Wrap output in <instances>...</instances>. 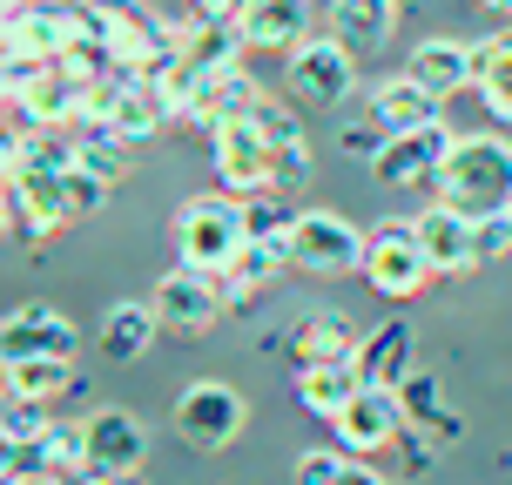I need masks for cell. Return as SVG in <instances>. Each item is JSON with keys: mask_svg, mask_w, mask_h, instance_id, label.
Masks as SVG:
<instances>
[{"mask_svg": "<svg viewBox=\"0 0 512 485\" xmlns=\"http://www.w3.org/2000/svg\"><path fill=\"white\" fill-rule=\"evenodd\" d=\"M432 189H438V203H452L459 216L512 209V142L506 135H459Z\"/></svg>", "mask_w": 512, "mask_h": 485, "instance_id": "obj_1", "label": "cell"}, {"mask_svg": "<svg viewBox=\"0 0 512 485\" xmlns=\"http://www.w3.org/2000/svg\"><path fill=\"white\" fill-rule=\"evenodd\" d=\"M250 236H243V203L236 196H189L176 209V263L223 277Z\"/></svg>", "mask_w": 512, "mask_h": 485, "instance_id": "obj_2", "label": "cell"}, {"mask_svg": "<svg viewBox=\"0 0 512 485\" xmlns=\"http://www.w3.org/2000/svg\"><path fill=\"white\" fill-rule=\"evenodd\" d=\"M283 88H290L297 108H344L358 95V54L331 34H310L304 48L283 61Z\"/></svg>", "mask_w": 512, "mask_h": 485, "instance_id": "obj_3", "label": "cell"}, {"mask_svg": "<svg viewBox=\"0 0 512 485\" xmlns=\"http://www.w3.org/2000/svg\"><path fill=\"white\" fill-rule=\"evenodd\" d=\"M243 425H250V405L223 378H196L176 398V438L189 452H230L236 438H243Z\"/></svg>", "mask_w": 512, "mask_h": 485, "instance_id": "obj_4", "label": "cell"}, {"mask_svg": "<svg viewBox=\"0 0 512 485\" xmlns=\"http://www.w3.org/2000/svg\"><path fill=\"white\" fill-rule=\"evenodd\" d=\"M290 263L310 277H351V270H364V230L337 209H297L290 216Z\"/></svg>", "mask_w": 512, "mask_h": 485, "instance_id": "obj_5", "label": "cell"}, {"mask_svg": "<svg viewBox=\"0 0 512 485\" xmlns=\"http://www.w3.org/2000/svg\"><path fill=\"white\" fill-rule=\"evenodd\" d=\"M209 155H216V182H223V196H283L277 189V155L263 142V128L256 115H230V122L209 135Z\"/></svg>", "mask_w": 512, "mask_h": 485, "instance_id": "obj_6", "label": "cell"}, {"mask_svg": "<svg viewBox=\"0 0 512 485\" xmlns=\"http://www.w3.org/2000/svg\"><path fill=\"white\" fill-rule=\"evenodd\" d=\"M75 48V0H34L27 14L0 21V61L7 68H61Z\"/></svg>", "mask_w": 512, "mask_h": 485, "instance_id": "obj_7", "label": "cell"}, {"mask_svg": "<svg viewBox=\"0 0 512 485\" xmlns=\"http://www.w3.org/2000/svg\"><path fill=\"white\" fill-rule=\"evenodd\" d=\"M155 324L176 337H209L223 317H230V290H223V277H209V270H169V277L155 283Z\"/></svg>", "mask_w": 512, "mask_h": 485, "instance_id": "obj_8", "label": "cell"}, {"mask_svg": "<svg viewBox=\"0 0 512 485\" xmlns=\"http://www.w3.org/2000/svg\"><path fill=\"white\" fill-rule=\"evenodd\" d=\"M364 283L378 290L384 304H405L432 283V263L418 250V230L411 223H384V230L364 236Z\"/></svg>", "mask_w": 512, "mask_h": 485, "instance_id": "obj_9", "label": "cell"}, {"mask_svg": "<svg viewBox=\"0 0 512 485\" xmlns=\"http://www.w3.org/2000/svg\"><path fill=\"white\" fill-rule=\"evenodd\" d=\"M81 331L68 324V310L54 304H21L0 317V364H34V358H68L75 364Z\"/></svg>", "mask_w": 512, "mask_h": 485, "instance_id": "obj_10", "label": "cell"}, {"mask_svg": "<svg viewBox=\"0 0 512 485\" xmlns=\"http://www.w3.org/2000/svg\"><path fill=\"white\" fill-rule=\"evenodd\" d=\"M81 445H88V472H108V479H128L149 465V425L122 405H95L81 418Z\"/></svg>", "mask_w": 512, "mask_h": 485, "instance_id": "obj_11", "label": "cell"}, {"mask_svg": "<svg viewBox=\"0 0 512 485\" xmlns=\"http://www.w3.org/2000/svg\"><path fill=\"white\" fill-rule=\"evenodd\" d=\"M7 209H14V230L27 250L54 243L61 230H75L68 216V176H41V169H14L7 176Z\"/></svg>", "mask_w": 512, "mask_h": 485, "instance_id": "obj_12", "label": "cell"}, {"mask_svg": "<svg viewBox=\"0 0 512 485\" xmlns=\"http://www.w3.org/2000/svg\"><path fill=\"white\" fill-rule=\"evenodd\" d=\"M331 425H337V452H351V459H378V452H391V445L405 438V411H398V391L364 384Z\"/></svg>", "mask_w": 512, "mask_h": 485, "instance_id": "obj_13", "label": "cell"}, {"mask_svg": "<svg viewBox=\"0 0 512 485\" xmlns=\"http://www.w3.org/2000/svg\"><path fill=\"white\" fill-rule=\"evenodd\" d=\"M452 128L432 122V128H411V135H391L378 149V162H371V176L384 182V189H418V182H438V169H445V155H452Z\"/></svg>", "mask_w": 512, "mask_h": 485, "instance_id": "obj_14", "label": "cell"}, {"mask_svg": "<svg viewBox=\"0 0 512 485\" xmlns=\"http://www.w3.org/2000/svg\"><path fill=\"white\" fill-rule=\"evenodd\" d=\"M418 250L432 263V277H472L479 270V243H472V216H459L452 203L418 209Z\"/></svg>", "mask_w": 512, "mask_h": 485, "instance_id": "obj_15", "label": "cell"}, {"mask_svg": "<svg viewBox=\"0 0 512 485\" xmlns=\"http://www.w3.org/2000/svg\"><path fill=\"white\" fill-rule=\"evenodd\" d=\"M236 34H243V54H283L290 61L310 41V14L304 0H243Z\"/></svg>", "mask_w": 512, "mask_h": 485, "instance_id": "obj_16", "label": "cell"}, {"mask_svg": "<svg viewBox=\"0 0 512 485\" xmlns=\"http://www.w3.org/2000/svg\"><path fill=\"white\" fill-rule=\"evenodd\" d=\"M405 75L425 88V95H465V88H479V48L472 41H452V34H432V41H418L405 61Z\"/></svg>", "mask_w": 512, "mask_h": 485, "instance_id": "obj_17", "label": "cell"}, {"mask_svg": "<svg viewBox=\"0 0 512 485\" xmlns=\"http://www.w3.org/2000/svg\"><path fill=\"white\" fill-rule=\"evenodd\" d=\"M256 128H263V142H270V155H277V189L290 196V189H304L310 182V128L297 108H283L277 95H256Z\"/></svg>", "mask_w": 512, "mask_h": 485, "instance_id": "obj_18", "label": "cell"}, {"mask_svg": "<svg viewBox=\"0 0 512 485\" xmlns=\"http://www.w3.org/2000/svg\"><path fill=\"white\" fill-rule=\"evenodd\" d=\"M358 344L364 337L344 310H304L290 324V358H297V371H310V364H358Z\"/></svg>", "mask_w": 512, "mask_h": 485, "instance_id": "obj_19", "label": "cell"}, {"mask_svg": "<svg viewBox=\"0 0 512 485\" xmlns=\"http://www.w3.org/2000/svg\"><path fill=\"white\" fill-rule=\"evenodd\" d=\"M283 270H297V263H290V236H250V243L236 250V263L223 270V290H230V304H256Z\"/></svg>", "mask_w": 512, "mask_h": 485, "instance_id": "obj_20", "label": "cell"}, {"mask_svg": "<svg viewBox=\"0 0 512 485\" xmlns=\"http://www.w3.org/2000/svg\"><path fill=\"white\" fill-rule=\"evenodd\" d=\"M384 135H411V128H432L438 122V95H425L411 75H391L371 88V108H364Z\"/></svg>", "mask_w": 512, "mask_h": 485, "instance_id": "obj_21", "label": "cell"}, {"mask_svg": "<svg viewBox=\"0 0 512 485\" xmlns=\"http://www.w3.org/2000/svg\"><path fill=\"white\" fill-rule=\"evenodd\" d=\"M391 27H398V0H331V41H344L351 54L384 48Z\"/></svg>", "mask_w": 512, "mask_h": 485, "instance_id": "obj_22", "label": "cell"}, {"mask_svg": "<svg viewBox=\"0 0 512 485\" xmlns=\"http://www.w3.org/2000/svg\"><path fill=\"white\" fill-rule=\"evenodd\" d=\"M0 391H7V405H61V398L75 391V364L68 358L0 364Z\"/></svg>", "mask_w": 512, "mask_h": 485, "instance_id": "obj_23", "label": "cell"}, {"mask_svg": "<svg viewBox=\"0 0 512 485\" xmlns=\"http://www.w3.org/2000/svg\"><path fill=\"white\" fill-rule=\"evenodd\" d=\"M155 304H108V317L95 324V344H102V358L115 364H135V358H149V344H155Z\"/></svg>", "mask_w": 512, "mask_h": 485, "instance_id": "obj_24", "label": "cell"}, {"mask_svg": "<svg viewBox=\"0 0 512 485\" xmlns=\"http://www.w3.org/2000/svg\"><path fill=\"white\" fill-rule=\"evenodd\" d=\"M162 122H169L162 95H155L149 81L122 75V88H115V108H108V135H122V142H149V135H162Z\"/></svg>", "mask_w": 512, "mask_h": 485, "instance_id": "obj_25", "label": "cell"}, {"mask_svg": "<svg viewBox=\"0 0 512 485\" xmlns=\"http://www.w3.org/2000/svg\"><path fill=\"white\" fill-rule=\"evenodd\" d=\"M290 391H297V405H304L310 418H337V411L351 405L364 384H358V371H351V364H310V371H297V378H290Z\"/></svg>", "mask_w": 512, "mask_h": 485, "instance_id": "obj_26", "label": "cell"}, {"mask_svg": "<svg viewBox=\"0 0 512 485\" xmlns=\"http://www.w3.org/2000/svg\"><path fill=\"white\" fill-rule=\"evenodd\" d=\"M351 371H358V384H384V391H391V384L411 371V331L405 324H378V331L358 344V364H351Z\"/></svg>", "mask_w": 512, "mask_h": 485, "instance_id": "obj_27", "label": "cell"}, {"mask_svg": "<svg viewBox=\"0 0 512 485\" xmlns=\"http://www.w3.org/2000/svg\"><path fill=\"white\" fill-rule=\"evenodd\" d=\"M479 102L512 128V27L479 41Z\"/></svg>", "mask_w": 512, "mask_h": 485, "instance_id": "obj_28", "label": "cell"}, {"mask_svg": "<svg viewBox=\"0 0 512 485\" xmlns=\"http://www.w3.org/2000/svg\"><path fill=\"white\" fill-rule=\"evenodd\" d=\"M14 169H41V176H68L75 169V128H27L21 162Z\"/></svg>", "mask_w": 512, "mask_h": 485, "instance_id": "obj_29", "label": "cell"}, {"mask_svg": "<svg viewBox=\"0 0 512 485\" xmlns=\"http://www.w3.org/2000/svg\"><path fill=\"white\" fill-rule=\"evenodd\" d=\"M391 391H398V411H405V432L432 425L438 411H445V398H438V378H432V371H418V364H411V371L391 384Z\"/></svg>", "mask_w": 512, "mask_h": 485, "instance_id": "obj_30", "label": "cell"}, {"mask_svg": "<svg viewBox=\"0 0 512 485\" xmlns=\"http://www.w3.org/2000/svg\"><path fill=\"white\" fill-rule=\"evenodd\" d=\"M75 169H88V176H102L115 189L128 176V142H115V135H75Z\"/></svg>", "mask_w": 512, "mask_h": 485, "instance_id": "obj_31", "label": "cell"}, {"mask_svg": "<svg viewBox=\"0 0 512 485\" xmlns=\"http://www.w3.org/2000/svg\"><path fill=\"white\" fill-rule=\"evenodd\" d=\"M0 432L14 438V445H21V459H27V452H34V445H41V438L54 432V411H48V405H7Z\"/></svg>", "mask_w": 512, "mask_h": 485, "instance_id": "obj_32", "label": "cell"}, {"mask_svg": "<svg viewBox=\"0 0 512 485\" xmlns=\"http://www.w3.org/2000/svg\"><path fill=\"white\" fill-rule=\"evenodd\" d=\"M290 216L283 196H243V236H290Z\"/></svg>", "mask_w": 512, "mask_h": 485, "instance_id": "obj_33", "label": "cell"}, {"mask_svg": "<svg viewBox=\"0 0 512 485\" xmlns=\"http://www.w3.org/2000/svg\"><path fill=\"white\" fill-rule=\"evenodd\" d=\"M102 209H108V182L88 176V169H68V216L88 223V216H102Z\"/></svg>", "mask_w": 512, "mask_h": 485, "instance_id": "obj_34", "label": "cell"}, {"mask_svg": "<svg viewBox=\"0 0 512 485\" xmlns=\"http://www.w3.org/2000/svg\"><path fill=\"white\" fill-rule=\"evenodd\" d=\"M472 243H479V270L499 263V256H512V216L506 209L499 216H472Z\"/></svg>", "mask_w": 512, "mask_h": 485, "instance_id": "obj_35", "label": "cell"}, {"mask_svg": "<svg viewBox=\"0 0 512 485\" xmlns=\"http://www.w3.org/2000/svg\"><path fill=\"white\" fill-rule=\"evenodd\" d=\"M384 142H391V135H384V128L371 122V115H364V122H344V128H337V149L351 155V162H378Z\"/></svg>", "mask_w": 512, "mask_h": 485, "instance_id": "obj_36", "label": "cell"}, {"mask_svg": "<svg viewBox=\"0 0 512 485\" xmlns=\"http://www.w3.org/2000/svg\"><path fill=\"white\" fill-rule=\"evenodd\" d=\"M344 459H351V452H304V459H297V472H290V479L297 485H337V472H344Z\"/></svg>", "mask_w": 512, "mask_h": 485, "instance_id": "obj_37", "label": "cell"}, {"mask_svg": "<svg viewBox=\"0 0 512 485\" xmlns=\"http://www.w3.org/2000/svg\"><path fill=\"white\" fill-rule=\"evenodd\" d=\"M189 14H196V21H236L243 0H189Z\"/></svg>", "mask_w": 512, "mask_h": 485, "instance_id": "obj_38", "label": "cell"}, {"mask_svg": "<svg viewBox=\"0 0 512 485\" xmlns=\"http://www.w3.org/2000/svg\"><path fill=\"white\" fill-rule=\"evenodd\" d=\"M337 485H391L384 472H371L364 459H344V472H337Z\"/></svg>", "mask_w": 512, "mask_h": 485, "instance_id": "obj_39", "label": "cell"}, {"mask_svg": "<svg viewBox=\"0 0 512 485\" xmlns=\"http://www.w3.org/2000/svg\"><path fill=\"white\" fill-rule=\"evenodd\" d=\"M34 0H0V21H14V14H27Z\"/></svg>", "mask_w": 512, "mask_h": 485, "instance_id": "obj_40", "label": "cell"}, {"mask_svg": "<svg viewBox=\"0 0 512 485\" xmlns=\"http://www.w3.org/2000/svg\"><path fill=\"white\" fill-rule=\"evenodd\" d=\"M14 230V209H7V182H0V236Z\"/></svg>", "mask_w": 512, "mask_h": 485, "instance_id": "obj_41", "label": "cell"}, {"mask_svg": "<svg viewBox=\"0 0 512 485\" xmlns=\"http://www.w3.org/2000/svg\"><path fill=\"white\" fill-rule=\"evenodd\" d=\"M479 7H492V14H512V0H479Z\"/></svg>", "mask_w": 512, "mask_h": 485, "instance_id": "obj_42", "label": "cell"}, {"mask_svg": "<svg viewBox=\"0 0 512 485\" xmlns=\"http://www.w3.org/2000/svg\"><path fill=\"white\" fill-rule=\"evenodd\" d=\"M391 485H398V479H391Z\"/></svg>", "mask_w": 512, "mask_h": 485, "instance_id": "obj_43", "label": "cell"}, {"mask_svg": "<svg viewBox=\"0 0 512 485\" xmlns=\"http://www.w3.org/2000/svg\"><path fill=\"white\" fill-rule=\"evenodd\" d=\"M506 216H512V209H506Z\"/></svg>", "mask_w": 512, "mask_h": 485, "instance_id": "obj_44", "label": "cell"}]
</instances>
